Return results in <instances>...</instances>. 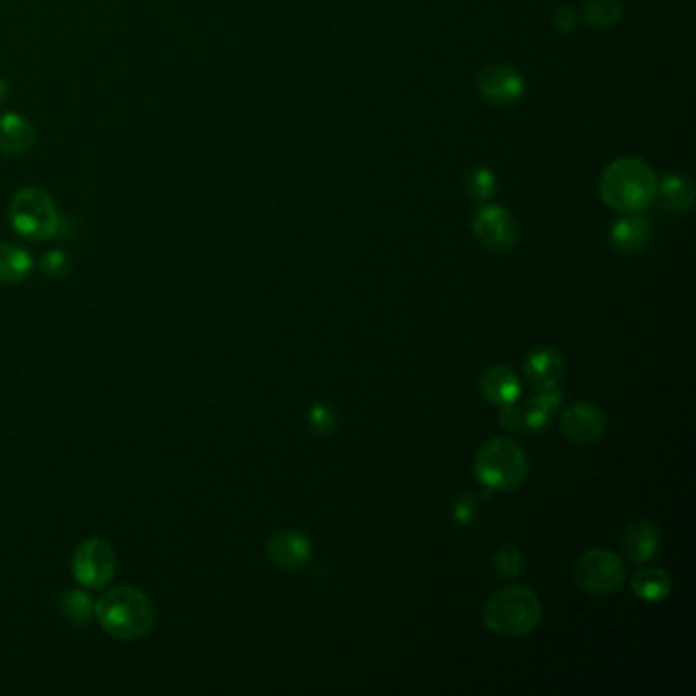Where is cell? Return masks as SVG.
<instances>
[{
    "mask_svg": "<svg viewBox=\"0 0 696 696\" xmlns=\"http://www.w3.org/2000/svg\"><path fill=\"white\" fill-rule=\"evenodd\" d=\"M60 611L66 621L74 625H84L94 617L96 605L92 603L90 596L82 590H68L62 601H60Z\"/></svg>",
    "mask_w": 696,
    "mask_h": 696,
    "instance_id": "7402d4cb",
    "label": "cell"
},
{
    "mask_svg": "<svg viewBox=\"0 0 696 696\" xmlns=\"http://www.w3.org/2000/svg\"><path fill=\"white\" fill-rule=\"evenodd\" d=\"M631 586H633L639 599L648 601V603L664 601L666 596L670 594V588H672L670 576L660 568H648V570L635 572L631 578Z\"/></svg>",
    "mask_w": 696,
    "mask_h": 696,
    "instance_id": "ffe728a7",
    "label": "cell"
},
{
    "mask_svg": "<svg viewBox=\"0 0 696 696\" xmlns=\"http://www.w3.org/2000/svg\"><path fill=\"white\" fill-rule=\"evenodd\" d=\"M501 415H499V421L503 427L507 429H517L521 427V407H517L515 403L513 405H507V407H501Z\"/></svg>",
    "mask_w": 696,
    "mask_h": 696,
    "instance_id": "f1b7e54d",
    "label": "cell"
},
{
    "mask_svg": "<svg viewBox=\"0 0 696 696\" xmlns=\"http://www.w3.org/2000/svg\"><path fill=\"white\" fill-rule=\"evenodd\" d=\"M494 568L503 578H519L527 570V560L517 545H505L494 556Z\"/></svg>",
    "mask_w": 696,
    "mask_h": 696,
    "instance_id": "603a6c76",
    "label": "cell"
},
{
    "mask_svg": "<svg viewBox=\"0 0 696 696\" xmlns=\"http://www.w3.org/2000/svg\"><path fill=\"white\" fill-rule=\"evenodd\" d=\"M466 192L474 198V201L486 203L496 192V176L492 170L480 166L468 172L466 176Z\"/></svg>",
    "mask_w": 696,
    "mask_h": 696,
    "instance_id": "cb8c5ba5",
    "label": "cell"
},
{
    "mask_svg": "<svg viewBox=\"0 0 696 696\" xmlns=\"http://www.w3.org/2000/svg\"><path fill=\"white\" fill-rule=\"evenodd\" d=\"M543 617L537 594L525 586H507L494 592L484 605V625L499 635L521 637L531 633Z\"/></svg>",
    "mask_w": 696,
    "mask_h": 696,
    "instance_id": "3957f363",
    "label": "cell"
},
{
    "mask_svg": "<svg viewBox=\"0 0 696 696\" xmlns=\"http://www.w3.org/2000/svg\"><path fill=\"white\" fill-rule=\"evenodd\" d=\"M70 266H72V262H70L68 254H64L62 250L47 252L39 262L41 272L49 278H64L70 272Z\"/></svg>",
    "mask_w": 696,
    "mask_h": 696,
    "instance_id": "d4e9b609",
    "label": "cell"
},
{
    "mask_svg": "<svg viewBox=\"0 0 696 696\" xmlns=\"http://www.w3.org/2000/svg\"><path fill=\"white\" fill-rule=\"evenodd\" d=\"M660 535L650 521H635L623 533V550L635 564H645L658 554Z\"/></svg>",
    "mask_w": 696,
    "mask_h": 696,
    "instance_id": "9a60e30c",
    "label": "cell"
},
{
    "mask_svg": "<svg viewBox=\"0 0 696 696\" xmlns=\"http://www.w3.org/2000/svg\"><path fill=\"white\" fill-rule=\"evenodd\" d=\"M525 376L539 390H552L566 376V360L556 347H539L525 360Z\"/></svg>",
    "mask_w": 696,
    "mask_h": 696,
    "instance_id": "7c38bea8",
    "label": "cell"
},
{
    "mask_svg": "<svg viewBox=\"0 0 696 696\" xmlns=\"http://www.w3.org/2000/svg\"><path fill=\"white\" fill-rule=\"evenodd\" d=\"M656 196L662 205L674 213H686L694 203V186L682 174H666L658 180Z\"/></svg>",
    "mask_w": 696,
    "mask_h": 696,
    "instance_id": "e0dca14e",
    "label": "cell"
},
{
    "mask_svg": "<svg viewBox=\"0 0 696 696\" xmlns=\"http://www.w3.org/2000/svg\"><path fill=\"white\" fill-rule=\"evenodd\" d=\"M33 270L31 254L15 243L0 241V284H19Z\"/></svg>",
    "mask_w": 696,
    "mask_h": 696,
    "instance_id": "ac0fdd59",
    "label": "cell"
},
{
    "mask_svg": "<svg viewBox=\"0 0 696 696\" xmlns=\"http://www.w3.org/2000/svg\"><path fill=\"white\" fill-rule=\"evenodd\" d=\"M37 143L35 125L19 113H0V154L23 156Z\"/></svg>",
    "mask_w": 696,
    "mask_h": 696,
    "instance_id": "4fadbf2b",
    "label": "cell"
},
{
    "mask_svg": "<svg viewBox=\"0 0 696 696\" xmlns=\"http://www.w3.org/2000/svg\"><path fill=\"white\" fill-rule=\"evenodd\" d=\"M476 239L490 252H509L519 241L515 217L501 205H484L472 221Z\"/></svg>",
    "mask_w": 696,
    "mask_h": 696,
    "instance_id": "ba28073f",
    "label": "cell"
},
{
    "mask_svg": "<svg viewBox=\"0 0 696 696\" xmlns=\"http://www.w3.org/2000/svg\"><path fill=\"white\" fill-rule=\"evenodd\" d=\"M478 92L488 103L511 105L525 92V78L513 66H488L476 80Z\"/></svg>",
    "mask_w": 696,
    "mask_h": 696,
    "instance_id": "9c48e42d",
    "label": "cell"
},
{
    "mask_svg": "<svg viewBox=\"0 0 696 696\" xmlns=\"http://www.w3.org/2000/svg\"><path fill=\"white\" fill-rule=\"evenodd\" d=\"M9 221L21 237L31 241L56 237L62 227L56 201L39 186H25L15 192L9 205Z\"/></svg>",
    "mask_w": 696,
    "mask_h": 696,
    "instance_id": "5b68a950",
    "label": "cell"
},
{
    "mask_svg": "<svg viewBox=\"0 0 696 696\" xmlns=\"http://www.w3.org/2000/svg\"><path fill=\"white\" fill-rule=\"evenodd\" d=\"M311 425L317 433H331L337 425V419H335V413L327 407V405H315L311 409Z\"/></svg>",
    "mask_w": 696,
    "mask_h": 696,
    "instance_id": "4316f807",
    "label": "cell"
},
{
    "mask_svg": "<svg viewBox=\"0 0 696 696\" xmlns=\"http://www.w3.org/2000/svg\"><path fill=\"white\" fill-rule=\"evenodd\" d=\"M94 615L111 637L121 641H133L147 635L156 621L152 601L133 586H117L109 590L96 603Z\"/></svg>",
    "mask_w": 696,
    "mask_h": 696,
    "instance_id": "7a4b0ae2",
    "label": "cell"
},
{
    "mask_svg": "<svg viewBox=\"0 0 696 696\" xmlns=\"http://www.w3.org/2000/svg\"><path fill=\"white\" fill-rule=\"evenodd\" d=\"M576 584L590 594H611L627 580L621 558L609 550H590L574 564Z\"/></svg>",
    "mask_w": 696,
    "mask_h": 696,
    "instance_id": "8992f818",
    "label": "cell"
},
{
    "mask_svg": "<svg viewBox=\"0 0 696 696\" xmlns=\"http://www.w3.org/2000/svg\"><path fill=\"white\" fill-rule=\"evenodd\" d=\"M562 431L570 441L590 445L603 439L607 431V417L596 407L574 405L562 417Z\"/></svg>",
    "mask_w": 696,
    "mask_h": 696,
    "instance_id": "30bf717a",
    "label": "cell"
},
{
    "mask_svg": "<svg viewBox=\"0 0 696 696\" xmlns=\"http://www.w3.org/2000/svg\"><path fill=\"white\" fill-rule=\"evenodd\" d=\"M268 556L282 570H301L313 556V545L303 533L282 531L268 541Z\"/></svg>",
    "mask_w": 696,
    "mask_h": 696,
    "instance_id": "8fae6325",
    "label": "cell"
},
{
    "mask_svg": "<svg viewBox=\"0 0 696 696\" xmlns=\"http://www.w3.org/2000/svg\"><path fill=\"white\" fill-rule=\"evenodd\" d=\"M652 235L650 221L641 213H627L611 227V245L621 254H637L648 245Z\"/></svg>",
    "mask_w": 696,
    "mask_h": 696,
    "instance_id": "5bb4252c",
    "label": "cell"
},
{
    "mask_svg": "<svg viewBox=\"0 0 696 696\" xmlns=\"http://www.w3.org/2000/svg\"><path fill=\"white\" fill-rule=\"evenodd\" d=\"M452 515H454V521L458 525H468L474 521V517L478 515V501H476V496L470 494V492H464L460 494L454 507H452Z\"/></svg>",
    "mask_w": 696,
    "mask_h": 696,
    "instance_id": "484cf974",
    "label": "cell"
},
{
    "mask_svg": "<svg viewBox=\"0 0 696 696\" xmlns=\"http://www.w3.org/2000/svg\"><path fill=\"white\" fill-rule=\"evenodd\" d=\"M9 92H11V84H9V80L0 78V105H3V103L7 101V98H9Z\"/></svg>",
    "mask_w": 696,
    "mask_h": 696,
    "instance_id": "f546056e",
    "label": "cell"
},
{
    "mask_svg": "<svg viewBox=\"0 0 696 696\" xmlns=\"http://www.w3.org/2000/svg\"><path fill=\"white\" fill-rule=\"evenodd\" d=\"M74 578L88 588H105L117 574V558L101 537H90L78 545L72 560Z\"/></svg>",
    "mask_w": 696,
    "mask_h": 696,
    "instance_id": "52a82bcc",
    "label": "cell"
},
{
    "mask_svg": "<svg viewBox=\"0 0 696 696\" xmlns=\"http://www.w3.org/2000/svg\"><path fill=\"white\" fill-rule=\"evenodd\" d=\"M552 23H554V27H556L558 31L570 33V31H574V27L578 25V13H576L574 7L562 5V7H558V9L554 11Z\"/></svg>",
    "mask_w": 696,
    "mask_h": 696,
    "instance_id": "83f0119b",
    "label": "cell"
},
{
    "mask_svg": "<svg viewBox=\"0 0 696 696\" xmlns=\"http://www.w3.org/2000/svg\"><path fill=\"white\" fill-rule=\"evenodd\" d=\"M658 180V174L648 162L627 156L605 168L599 190L611 209L623 215L643 213L656 201Z\"/></svg>",
    "mask_w": 696,
    "mask_h": 696,
    "instance_id": "6da1fadb",
    "label": "cell"
},
{
    "mask_svg": "<svg viewBox=\"0 0 696 696\" xmlns=\"http://www.w3.org/2000/svg\"><path fill=\"white\" fill-rule=\"evenodd\" d=\"M562 405V394L552 390H541L535 399H531L525 407H521V425L527 429H541L548 419Z\"/></svg>",
    "mask_w": 696,
    "mask_h": 696,
    "instance_id": "d6986e66",
    "label": "cell"
},
{
    "mask_svg": "<svg viewBox=\"0 0 696 696\" xmlns=\"http://www.w3.org/2000/svg\"><path fill=\"white\" fill-rule=\"evenodd\" d=\"M527 472V454L515 439L509 437H494L486 441L474 458V474L490 490H515L523 484Z\"/></svg>",
    "mask_w": 696,
    "mask_h": 696,
    "instance_id": "277c9868",
    "label": "cell"
},
{
    "mask_svg": "<svg viewBox=\"0 0 696 696\" xmlns=\"http://www.w3.org/2000/svg\"><path fill=\"white\" fill-rule=\"evenodd\" d=\"M623 17V7L619 0H588L582 11L586 25L596 29H609L617 25Z\"/></svg>",
    "mask_w": 696,
    "mask_h": 696,
    "instance_id": "44dd1931",
    "label": "cell"
},
{
    "mask_svg": "<svg viewBox=\"0 0 696 696\" xmlns=\"http://www.w3.org/2000/svg\"><path fill=\"white\" fill-rule=\"evenodd\" d=\"M482 392L496 407H507L519 401L521 384L509 366H494L482 376Z\"/></svg>",
    "mask_w": 696,
    "mask_h": 696,
    "instance_id": "2e32d148",
    "label": "cell"
}]
</instances>
